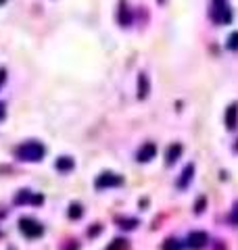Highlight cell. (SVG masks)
<instances>
[{
	"label": "cell",
	"instance_id": "obj_17",
	"mask_svg": "<svg viewBox=\"0 0 238 250\" xmlns=\"http://www.w3.org/2000/svg\"><path fill=\"white\" fill-rule=\"evenodd\" d=\"M6 117V104L4 103H0V121H2Z\"/></svg>",
	"mask_w": 238,
	"mask_h": 250
},
{
	"label": "cell",
	"instance_id": "obj_14",
	"mask_svg": "<svg viewBox=\"0 0 238 250\" xmlns=\"http://www.w3.org/2000/svg\"><path fill=\"white\" fill-rule=\"evenodd\" d=\"M163 250H180V244H178V240H165V244H163Z\"/></svg>",
	"mask_w": 238,
	"mask_h": 250
},
{
	"label": "cell",
	"instance_id": "obj_5",
	"mask_svg": "<svg viewBox=\"0 0 238 250\" xmlns=\"http://www.w3.org/2000/svg\"><path fill=\"white\" fill-rule=\"evenodd\" d=\"M205 244H207V233L205 231H192L188 236V246L192 250H201L205 248Z\"/></svg>",
	"mask_w": 238,
	"mask_h": 250
},
{
	"label": "cell",
	"instance_id": "obj_1",
	"mask_svg": "<svg viewBox=\"0 0 238 250\" xmlns=\"http://www.w3.org/2000/svg\"><path fill=\"white\" fill-rule=\"evenodd\" d=\"M19 161H27V163H38L44 159L46 154V148L44 144L36 142V140H29V142H23L21 146H17V150H15Z\"/></svg>",
	"mask_w": 238,
	"mask_h": 250
},
{
	"label": "cell",
	"instance_id": "obj_3",
	"mask_svg": "<svg viewBox=\"0 0 238 250\" xmlns=\"http://www.w3.org/2000/svg\"><path fill=\"white\" fill-rule=\"evenodd\" d=\"M19 229H21L23 236H27V238H38V236H42V233H44L42 225H40L36 219H29V217L21 219V221H19Z\"/></svg>",
	"mask_w": 238,
	"mask_h": 250
},
{
	"label": "cell",
	"instance_id": "obj_2",
	"mask_svg": "<svg viewBox=\"0 0 238 250\" xmlns=\"http://www.w3.org/2000/svg\"><path fill=\"white\" fill-rule=\"evenodd\" d=\"M211 19L217 25H228L232 21V11H230L228 0H213L211 4Z\"/></svg>",
	"mask_w": 238,
	"mask_h": 250
},
{
	"label": "cell",
	"instance_id": "obj_18",
	"mask_svg": "<svg viewBox=\"0 0 238 250\" xmlns=\"http://www.w3.org/2000/svg\"><path fill=\"white\" fill-rule=\"evenodd\" d=\"M4 80H6V71H4V69H0V85L4 83Z\"/></svg>",
	"mask_w": 238,
	"mask_h": 250
},
{
	"label": "cell",
	"instance_id": "obj_9",
	"mask_svg": "<svg viewBox=\"0 0 238 250\" xmlns=\"http://www.w3.org/2000/svg\"><path fill=\"white\" fill-rule=\"evenodd\" d=\"M182 154V144H171L167 148V154H165V159H167V165H173Z\"/></svg>",
	"mask_w": 238,
	"mask_h": 250
},
{
	"label": "cell",
	"instance_id": "obj_11",
	"mask_svg": "<svg viewBox=\"0 0 238 250\" xmlns=\"http://www.w3.org/2000/svg\"><path fill=\"white\" fill-rule=\"evenodd\" d=\"M71 167H73V161H71L69 156H61V159L57 161V169L59 171H69Z\"/></svg>",
	"mask_w": 238,
	"mask_h": 250
},
{
	"label": "cell",
	"instance_id": "obj_16",
	"mask_svg": "<svg viewBox=\"0 0 238 250\" xmlns=\"http://www.w3.org/2000/svg\"><path fill=\"white\" fill-rule=\"evenodd\" d=\"M71 217H79V215H82V210H79V205H73V207H71V213H69Z\"/></svg>",
	"mask_w": 238,
	"mask_h": 250
},
{
	"label": "cell",
	"instance_id": "obj_7",
	"mask_svg": "<svg viewBox=\"0 0 238 250\" xmlns=\"http://www.w3.org/2000/svg\"><path fill=\"white\" fill-rule=\"evenodd\" d=\"M155 154H157V146L153 142H148L138 150V161L140 163H148L150 159H155Z\"/></svg>",
	"mask_w": 238,
	"mask_h": 250
},
{
	"label": "cell",
	"instance_id": "obj_15",
	"mask_svg": "<svg viewBox=\"0 0 238 250\" xmlns=\"http://www.w3.org/2000/svg\"><path fill=\"white\" fill-rule=\"evenodd\" d=\"M123 248H125V242H123V240H115L113 246H111L109 250H123Z\"/></svg>",
	"mask_w": 238,
	"mask_h": 250
},
{
	"label": "cell",
	"instance_id": "obj_6",
	"mask_svg": "<svg viewBox=\"0 0 238 250\" xmlns=\"http://www.w3.org/2000/svg\"><path fill=\"white\" fill-rule=\"evenodd\" d=\"M226 127H228L230 131L238 127V104H236V103L230 104V106L226 108Z\"/></svg>",
	"mask_w": 238,
	"mask_h": 250
},
{
	"label": "cell",
	"instance_id": "obj_4",
	"mask_svg": "<svg viewBox=\"0 0 238 250\" xmlns=\"http://www.w3.org/2000/svg\"><path fill=\"white\" fill-rule=\"evenodd\" d=\"M121 184H123V179L119 177L117 173H102L96 179V188H98V190H102V188H117Z\"/></svg>",
	"mask_w": 238,
	"mask_h": 250
},
{
	"label": "cell",
	"instance_id": "obj_10",
	"mask_svg": "<svg viewBox=\"0 0 238 250\" xmlns=\"http://www.w3.org/2000/svg\"><path fill=\"white\" fill-rule=\"evenodd\" d=\"M194 173V165H186V169L182 171V177H180V182H178V188H186L188 182H190V177H192Z\"/></svg>",
	"mask_w": 238,
	"mask_h": 250
},
{
	"label": "cell",
	"instance_id": "obj_19",
	"mask_svg": "<svg viewBox=\"0 0 238 250\" xmlns=\"http://www.w3.org/2000/svg\"><path fill=\"white\" fill-rule=\"evenodd\" d=\"M232 221H234V223H238V205L234 207V215H232Z\"/></svg>",
	"mask_w": 238,
	"mask_h": 250
},
{
	"label": "cell",
	"instance_id": "obj_20",
	"mask_svg": "<svg viewBox=\"0 0 238 250\" xmlns=\"http://www.w3.org/2000/svg\"><path fill=\"white\" fill-rule=\"evenodd\" d=\"M4 2H6V0H0V4H4Z\"/></svg>",
	"mask_w": 238,
	"mask_h": 250
},
{
	"label": "cell",
	"instance_id": "obj_13",
	"mask_svg": "<svg viewBox=\"0 0 238 250\" xmlns=\"http://www.w3.org/2000/svg\"><path fill=\"white\" fill-rule=\"evenodd\" d=\"M119 23H121V25H130V13L123 2H121V13H119Z\"/></svg>",
	"mask_w": 238,
	"mask_h": 250
},
{
	"label": "cell",
	"instance_id": "obj_8",
	"mask_svg": "<svg viewBox=\"0 0 238 250\" xmlns=\"http://www.w3.org/2000/svg\"><path fill=\"white\" fill-rule=\"evenodd\" d=\"M148 90H150V85H148V75H146V73H140V77H138V98L144 100V98L148 96Z\"/></svg>",
	"mask_w": 238,
	"mask_h": 250
},
{
	"label": "cell",
	"instance_id": "obj_21",
	"mask_svg": "<svg viewBox=\"0 0 238 250\" xmlns=\"http://www.w3.org/2000/svg\"><path fill=\"white\" fill-rule=\"evenodd\" d=\"M159 2H161V4H163V2H165V0H159Z\"/></svg>",
	"mask_w": 238,
	"mask_h": 250
},
{
	"label": "cell",
	"instance_id": "obj_12",
	"mask_svg": "<svg viewBox=\"0 0 238 250\" xmlns=\"http://www.w3.org/2000/svg\"><path fill=\"white\" fill-rule=\"evenodd\" d=\"M226 48L228 50H238V31H234V34H230V38H228V42H226Z\"/></svg>",
	"mask_w": 238,
	"mask_h": 250
}]
</instances>
